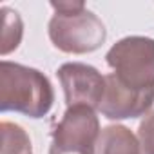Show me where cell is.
<instances>
[{"mask_svg":"<svg viewBox=\"0 0 154 154\" xmlns=\"http://www.w3.org/2000/svg\"><path fill=\"white\" fill-rule=\"evenodd\" d=\"M2 131V154H31V140L27 132L11 122H2L0 123Z\"/></svg>","mask_w":154,"mask_h":154,"instance_id":"9","label":"cell"},{"mask_svg":"<svg viewBox=\"0 0 154 154\" xmlns=\"http://www.w3.org/2000/svg\"><path fill=\"white\" fill-rule=\"evenodd\" d=\"M152 105L154 89L134 91L125 87L112 72L105 76V93L98 111L107 120H132L147 116Z\"/></svg>","mask_w":154,"mask_h":154,"instance_id":"6","label":"cell"},{"mask_svg":"<svg viewBox=\"0 0 154 154\" xmlns=\"http://www.w3.org/2000/svg\"><path fill=\"white\" fill-rule=\"evenodd\" d=\"M54 9L47 33L53 45L67 54H85L100 49L107 40L103 22L80 0L51 2Z\"/></svg>","mask_w":154,"mask_h":154,"instance_id":"2","label":"cell"},{"mask_svg":"<svg viewBox=\"0 0 154 154\" xmlns=\"http://www.w3.org/2000/svg\"><path fill=\"white\" fill-rule=\"evenodd\" d=\"M100 132L94 109L85 105L67 107L53 131L49 154H94Z\"/></svg>","mask_w":154,"mask_h":154,"instance_id":"4","label":"cell"},{"mask_svg":"<svg viewBox=\"0 0 154 154\" xmlns=\"http://www.w3.org/2000/svg\"><path fill=\"white\" fill-rule=\"evenodd\" d=\"M112 74L129 89H154V38L125 36L118 40L105 54Z\"/></svg>","mask_w":154,"mask_h":154,"instance_id":"3","label":"cell"},{"mask_svg":"<svg viewBox=\"0 0 154 154\" xmlns=\"http://www.w3.org/2000/svg\"><path fill=\"white\" fill-rule=\"evenodd\" d=\"M54 103L49 78L35 67L2 60L0 63V111L44 118Z\"/></svg>","mask_w":154,"mask_h":154,"instance_id":"1","label":"cell"},{"mask_svg":"<svg viewBox=\"0 0 154 154\" xmlns=\"http://www.w3.org/2000/svg\"><path fill=\"white\" fill-rule=\"evenodd\" d=\"M0 13H2V47H0V54L6 56L20 45L24 35V24L18 11L2 8Z\"/></svg>","mask_w":154,"mask_h":154,"instance_id":"8","label":"cell"},{"mask_svg":"<svg viewBox=\"0 0 154 154\" xmlns=\"http://www.w3.org/2000/svg\"><path fill=\"white\" fill-rule=\"evenodd\" d=\"M56 76L65 94L67 107L85 105L100 109L105 93V76L93 65L82 62H69L58 67Z\"/></svg>","mask_w":154,"mask_h":154,"instance_id":"5","label":"cell"},{"mask_svg":"<svg viewBox=\"0 0 154 154\" xmlns=\"http://www.w3.org/2000/svg\"><path fill=\"white\" fill-rule=\"evenodd\" d=\"M96 154H141L138 136L125 125H107L102 129Z\"/></svg>","mask_w":154,"mask_h":154,"instance_id":"7","label":"cell"},{"mask_svg":"<svg viewBox=\"0 0 154 154\" xmlns=\"http://www.w3.org/2000/svg\"><path fill=\"white\" fill-rule=\"evenodd\" d=\"M138 141L141 147V154H154V111H150L140 122Z\"/></svg>","mask_w":154,"mask_h":154,"instance_id":"10","label":"cell"}]
</instances>
